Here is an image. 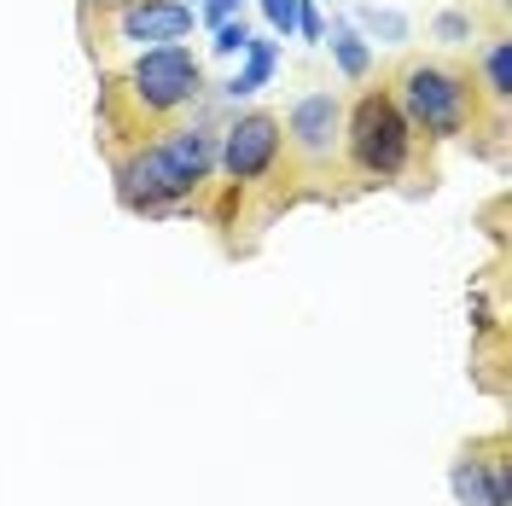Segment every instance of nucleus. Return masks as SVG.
I'll use <instances>...</instances> for the list:
<instances>
[{
    "label": "nucleus",
    "instance_id": "f257e3e1",
    "mask_svg": "<svg viewBox=\"0 0 512 506\" xmlns=\"http://www.w3.org/2000/svg\"><path fill=\"white\" fill-rule=\"evenodd\" d=\"M216 169V134L210 128H169L163 140L140 146L117 169V192L128 210H169L210 181Z\"/></svg>",
    "mask_w": 512,
    "mask_h": 506
},
{
    "label": "nucleus",
    "instance_id": "f03ea898",
    "mask_svg": "<svg viewBox=\"0 0 512 506\" xmlns=\"http://www.w3.org/2000/svg\"><path fill=\"white\" fill-rule=\"evenodd\" d=\"M390 99L402 105L408 128H425V134H437V140L466 134V123L478 117L472 76H466V70H448V64H425V59L402 70V82H396Z\"/></svg>",
    "mask_w": 512,
    "mask_h": 506
},
{
    "label": "nucleus",
    "instance_id": "7ed1b4c3",
    "mask_svg": "<svg viewBox=\"0 0 512 506\" xmlns=\"http://www.w3.org/2000/svg\"><path fill=\"white\" fill-rule=\"evenodd\" d=\"M344 146H350V158L361 175H373V181H396L408 158H414V128L402 117V105L390 94H361L344 111Z\"/></svg>",
    "mask_w": 512,
    "mask_h": 506
},
{
    "label": "nucleus",
    "instance_id": "20e7f679",
    "mask_svg": "<svg viewBox=\"0 0 512 506\" xmlns=\"http://www.w3.org/2000/svg\"><path fill=\"white\" fill-rule=\"evenodd\" d=\"M198 88H204V64L192 59L187 47H152V53H140L128 64V94L152 117H169V111L192 105Z\"/></svg>",
    "mask_w": 512,
    "mask_h": 506
},
{
    "label": "nucleus",
    "instance_id": "39448f33",
    "mask_svg": "<svg viewBox=\"0 0 512 506\" xmlns=\"http://www.w3.org/2000/svg\"><path fill=\"white\" fill-rule=\"evenodd\" d=\"M280 117L274 111H245L216 134V169H227V181H262L280 163Z\"/></svg>",
    "mask_w": 512,
    "mask_h": 506
},
{
    "label": "nucleus",
    "instance_id": "423d86ee",
    "mask_svg": "<svg viewBox=\"0 0 512 506\" xmlns=\"http://www.w3.org/2000/svg\"><path fill=\"white\" fill-rule=\"evenodd\" d=\"M280 134L291 140V152H297L303 163L338 158V146H344V99L326 94V88H320V94H303V99L286 111Z\"/></svg>",
    "mask_w": 512,
    "mask_h": 506
},
{
    "label": "nucleus",
    "instance_id": "0eeeda50",
    "mask_svg": "<svg viewBox=\"0 0 512 506\" xmlns=\"http://www.w3.org/2000/svg\"><path fill=\"white\" fill-rule=\"evenodd\" d=\"M117 30L123 41H134L140 53L152 47H181L192 35V0H128L117 12Z\"/></svg>",
    "mask_w": 512,
    "mask_h": 506
},
{
    "label": "nucleus",
    "instance_id": "6e6552de",
    "mask_svg": "<svg viewBox=\"0 0 512 506\" xmlns=\"http://www.w3.org/2000/svg\"><path fill=\"white\" fill-rule=\"evenodd\" d=\"M448 483H454L460 506H512V472H507V460H501V454H495V460H483L478 448H466V454L454 460Z\"/></svg>",
    "mask_w": 512,
    "mask_h": 506
},
{
    "label": "nucleus",
    "instance_id": "1a4fd4ad",
    "mask_svg": "<svg viewBox=\"0 0 512 506\" xmlns=\"http://www.w3.org/2000/svg\"><path fill=\"white\" fill-rule=\"evenodd\" d=\"M274 70H280V41H262V35H251V47L239 53V70L227 76V99H251V94H262Z\"/></svg>",
    "mask_w": 512,
    "mask_h": 506
},
{
    "label": "nucleus",
    "instance_id": "9d476101",
    "mask_svg": "<svg viewBox=\"0 0 512 506\" xmlns=\"http://www.w3.org/2000/svg\"><path fill=\"white\" fill-rule=\"evenodd\" d=\"M332 64H338V76H350V82H361L367 70H373V47H367V35L355 30L350 18L344 24H332Z\"/></svg>",
    "mask_w": 512,
    "mask_h": 506
},
{
    "label": "nucleus",
    "instance_id": "9b49d317",
    "mask_svg": "<svg viewBox=\"0 0 512 506\" xmlns=\"http://www.w3.org/2000/svg\"><path fill=\"white\" fill-rule=\"evenodd\" d=\"M350 24L367 35V47H402V41H408V18L390 12V6H355Z\"/></svg>",
    "mask_w": 512,
    "mask_h": 506
},
{
    "label": "nucleus",
    "instance_id": "f8f14e48",
    "mask_svg": "<svg viewBox=\"0 0 512 506\" xmlns=\"http://www.w3.org/2000/svg\"><path fill=\"white\" fill-rule=\"evenodd\" d=\"M478 76H483V88H489V99H495V105H507V99H512V41H507V35L483 41Z\"/></svg>",
    "mask_w": 512,
    "mask_h": 506
},
{
    "label": "nucleus",
    "instance_id": "ddd939ff",
    "mask_svg": "<svg viewBox=\"0 0 512 506\" xmlns=\"http://www.w3.org/2000/svg\"><path fill=\"white\" fill-rule=\"evenodd\" d=\"M245 47H251V24H245V18H227L222 30H216V41H210L216 59H233V53H245Z\"/></svg>",
    "mask_w": 512,
    "mask_h": 506
},
{
    "label": "nucleus",
    "instance_id": "4468645a",
    "mask_svg": "<svg viewBox=\"0 0 512 506\" xmlns=\"http://www.w3.org/2000/svg\"><path fill=\"white\" fill-rule=\"evenodd\" d=\"M431 35H437L443 47H460V41H472V18H466V12H437V18H431Z\"/></svg>",
    "mask_w": 512,
    "mask_h": 506
},
{
    "label": "nucleus",
    "instance_id": "2eb2a0df",
    "mask_svg": "<svg viewBox=\"0 0 512 506\" xmlns=\"http://www.w3.org/2000/svg\"><path fill=\"white\" fill-rule=\"evenodd\" d=\"M239 6H245V0H198V6H192V18H198V24H210V30H222Z\"/></svg>",
    "mask_w": 512,
    "mask_h": 506
},
{
    "label": "nucleus",
    "instance_id": "dca6fc26",
    "mask_svg": "<svg viewBox=\"0 0 512 506\" xmlns=\"http://www.w3.org/2000/svg\"><path fill=\"white\" fill-rule=\"evenodd\" d=\"M297 6H303V0H262L268 24H274L280 35H297Z\"/></svg>",
    "mask_w": 512,
    "mask_h": 506
},
{
    "label": "nucleus",
    "instance_id": "f3484780",
    "mask_svg": "<svg viewBox=\"0 0 512 506\" xmlns=\"http://www.w3.org/2000/svg\"><path fill=\"white\" fill-rule=\"evenodd\" d=\"M297 35H303V41H326V24H320L315 0H303V6H297Z\"/></svg>",
    "mask_w": 512,
    "mask_h": 506
},
{
    "label": "nucleus",
    "instance_id": "a211bd4d",
    "mask_svg": "<svg viewBox=\"0 0 512 506\" xmlns=\"http://www.w3.org/2000/svg\"><path fill=\"white\" fill-rule=\"evenodd\" d=\"M88 6H128V0H88Z\"/></svg>",
    "mask_w": 512,
    "mask_h": 506
}]
</instances>
